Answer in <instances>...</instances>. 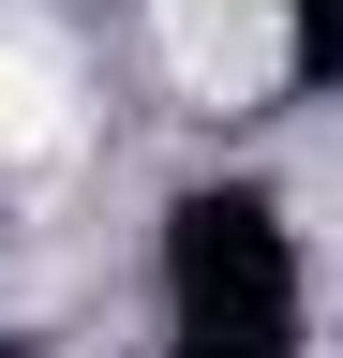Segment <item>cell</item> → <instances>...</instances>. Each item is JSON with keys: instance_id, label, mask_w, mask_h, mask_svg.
I'll return each instance as SVG.
<instances>
[{"instance_id": "2", "label": "cell", "mask_w": 343, "mask_h": 358, "mask_svg": "<svg viewBox=\"0 0 343 358\" xmlns=\"http://www.w3.org/2000/svg\"><path fill=\"white\" fill-rule=\"evenodd\" d=\"M343 75V0H284V90H328Z\"/></svg>"}, {"instance_id": "3", "label": "cell", "mask_w": 343, "mask_h": 358, "mask_svg": "<svg viewBox=\"0 0 343 358\" xmlns=\"http://www.w3.org/2000/svg\"><path fill=\"white\" fill-rule=\"evenodd\" d=\"M0 358H30V343H0Z\"/></svg>"}, {"instance_id": "1", "label": "cell", "mask_w": 343, "mask_h": 358, "mask_svg": "<svg viewBox=\"0 0 343 358\" xmlns=\"http://www.w3.org/2000/svg\"><path fill=\"white\" fill-rule=\"evenodd\" d=\"M298 224L269 179H194L164 209V358H314Z\"/></svg>"}]
</instances>
